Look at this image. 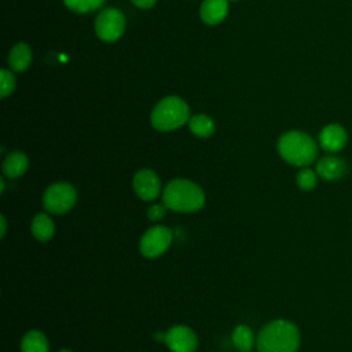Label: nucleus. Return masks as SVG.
I'll return each mask as SVG.
<instances>
[{
    "label": "nucleus",
    "instance_id": "obj_1",
    "mask_svg": "<svg viewBox=\"0 0 352 352\" xmlns=\"http://www.w3.org/2000/svg\"><path fill=\"white\" fill-rule=\"evenodd\" d=\"M300 331L289 320L278 319L265 324L257 336L258 352H297Z\"/></svg>",
    "mask_w": 352,
    "mask_h": 352
},
{
    "label": "nucleus",
    "instance_id": "obj_2",
    "mask_svg": "<svg viewBox=\"0 0 352 352\" xmlns=\"http://www.w3.org/2000/svg\"><path fill=\"white\" fill-rule=\"evenodd\" d=\"M162 202L170 210L190 213L197 212L204 206L205 194L194 182L173 179L162 191Z\"/></svg>",
    "mask_w": 352,
    "mask_h": 352
},
{
    "label": "nucleus",
    "instance_id": "obj_3",
    "mask_svg": "<svg viewBox=\"0 0 352 352\" xmlns=\"http://www.w3.org/2000/svg\"><path fill=\"white\" fill-rule=\"evenodd\" d=\"M278 151L286 162L294 166L309 165L318 155L314 139L300 131H290L282 135L278 142Z\"/></svg>",
    "mask_w": 352,
    "mask_h": 352
},
{
    "label": "nucleus",
    "instance_id": "obj_4",
    "mask_svg": "<svg viewBox=\"0 0 352 352\" xmlns=\"http://www.w3.org/2000/svg\"><path fill=\"white\" fill-rule=\"evenodd\" d=\"M190 109L179 96H168L151 111V125L158 131H172L188 121Z\"/></svg>",
    "mask_w": 352,
    "mask_h": 352
},
{
    "label": "nucleus",
    "instance_id": "obj_5",
    "mask_svg": "<svg viewBox=\"0 0 352 352\" xmlns=\"http://www.w3.org/2000/svg\"><path fill=\"white\" fill-rule=\"evenodd\" d=\"M77 201V191L69 183H54L43 195V206L47 212L54 214H62L69 212Z\"/></svg>",
    "mask_w": 352,
    "mask_h": 352
},
{
    "label": "nucleus",
    "instance_id": "obj_6",
    "mask_svg": "<svg viewBox=\"0 0 352 352\" xmlns=\"http://www.w3.org/2000/svg\"><path fill=\"white\" fill-rule=\"evenodd\" d=\"M173 238L170 228L165 226H154L147 230L139 243L140 253L147 258H155L165 253Z\"/></svg>",
    "mask_w": 352,
    "mask_h": 352
},
{
    "label": "nucleus",
    "instance_id": "obj_7",
    "mask_svg": "<svg viewBox=\"0 0 352 352\" xmlns=\"http://www.w3.org/2000/svg\"><path fill=\"white\" fill-rule=\"evenodd\" d=\"M125 29V16L117 8H106L96 16L95 32L103 41H116Z\"/></svg>",
    "mask_w": 352,
    "mask_h": 352
},
{
    "label": "nucleus",
    "instance_id": "obj_8",
    "mask_svg": "<svg viewBox=\"0 0 352 352\" xmlns=\"http://www.w3.org/2000/svg\"><path fill=\"white\" fill-rule=\"evenodd\" d=\"M165 344L172 352H194L198 346V340L190 327L179 324L165 333Z\"/></svg>",
    "mask_w": 352,
    "mask_h": 352
},
{
    "label": "nucleus",
    "instance_id": "obj_9",
    "mask_svg": "<svg viewBox=\"0 0 352 352\" xmlns=\"http://www.w3.org/2000/svg\"><path fill=\"white\" fill-rule=\"evenodd\" d=\"M133 190L143 201H153L161 192V182L151 169H140L133 176Z\"/></svg>",
    "mask_w": 352,
    "mask_h": 352
},
{
    "label": "nucleus",
    "instance_id": "obj_10",
    "mask_svg": "<svg viewBox=\"0 0 352 352\" xmlns=\"http://www.w3.org/2000/svg\"><path fill=\"white\" fill-rule=\"evenodd\" d=\"M346 132L338 124H330L320 131L319 143L327 151H340L346 144Z\"/></svg>",
    "mask_w": 352,
    "mask_h": 352
},
{
    "label": "nucleus",
    "instance_id": "obj_11",
    "mask_svg": "<svg viewBox=\"0 0 352 352\" xmlns=\"http://www.w3.org/2000/svg\"><path fill=\"white\" fill-rule=\"evenodd\" d=\"M346 172L345 162L338 157H323L316 164V173L324 180H337Z\"/></svg>",
    "mask_w": 352,
    "mask_h": 352
},
{
    "label": "nucleus",
    "instance_id": "obj_12",
    "mask_svg": "<svg viewBox=\"0 0 352 352\" xmlns=\"http://www.w3.org/2000/svg\"><path fill=\"white\" fill-rule=\"evenodd\" d=\"M228 11V0H204L201 6V18L206 25L220 23Z\"/></svg>",
    "mask_w": 352,
    "mask_h": 352
},
{
    "label": "nucleus",
    "instance_id": "obj_13",
    "mask_svg": "<svg viewBox=\"0 0 352 352\" xmlns=\"http://www.w3.org/2000/svg\"><path fill=\"white\" fill-rule=\"evenodd\" d=\"M29 166L28 157L21 151L10 153L3 161V173L10 179L22 176Z\"/></svg>",
    "mask_w": 352,
    "mask_h": 352
},
{
    "label": "nucleus",
    "instance_id": "obj_14",
    "mask_svg": "<svg viewBox=\"0 0 352 352\" xmlns=\"http://www.w3.org/2000/svg\"><path fill=\"white\" fill-rule=\"evenodd\" d=\"M32 62V51L28 44L18 43L8 54V65L15 72H23Z\"/></svg>",
    "mask_w": 352,
    "mask_h": 352
},
{
    "label": "nucleus",
    "instance_id": "obj_15",
    "mask_svg": "<svg viewBox=\"0 0 352 352\" xmlns=\"http://www.w3.org/2000/svg\"><path fill=\"white\" fill-rule=\"evenodd\" d=\"M32 234L37 241L45 242L50 241L54 236L55 232V226L52 219L45 214V213H37L33 220H32V226H30Z\"/></svg>",
    "mask_w": 352,
    "mask_h": 352
},
{
    "label": "nucleus",
    "instance_id": "obj_16",
    "mask_svg": "<svg viewBox=\"0 0 352 352\" xmlns=\"http://www.w3.org/2000/svg\"><path fill=\"white\" fill-rule=\"evenodd\" d=\"M48 340L38 330L28 331L21 341V352H48Z\"/></svg>",
    "mask_w": 352,
    "mask_h": 352
},
{
    "label": "nucleus",
    "instance_id": "obj_17",
    "mask_svg": "<svg viewBox=\"0 0 352 352\" xmlns=\"http://www.w3.org/2000/svg\"><path fill=\"white\" fill-rule=\"evenodd\" d=\"M232 344L241 352H250L254 344L253 330L248 324H239L232 331Z\"/></svg>",
    "mask_w": 352,
    "mask_h": 352
},
{
    "label": "nucleus",
    "instance_id": "obj_18",
    "mask_svg": "<svg viewBox=\"0 0 352 352\" xmlns=\"http://www.w3.org/2000/svg\"><path fill=\"white\" fill-rule=\"evenodd\" d=\"M191 132L198 138H209L214 132V122L205 114H197L188 120Z\"/></svg>",
    "mask_w": 352,
    "mask_h": 352
},
{
    "label": "nucleus",
    "instance_id": "obj_19",
    "mask_svg": "<svg viewBox=\"0 0 352 352\" xmlns=\"http://www.w3.org/2000/svg\"><path fill=\"white\" fill-rule=\"evenodd\" d=\"M67 8L76 12H89L103 6L104 0H63Z\"/></svg>",
    "mask_w": 352,
    "mask_h": 352
},
{
    "label": "nucleus",
    "instance_id": "obj_20",
    "mask_svg": "<svg viewBox=\"0 0 352 352\" xmlns=\"http://www.w3.org/2000/svg\"><path fill=\"white\" fill-rule=\"evenodd\" d=\"M296 182L297 186L304 190V191H309L316 186V173L312 169L304 168L301 169L297 176H296Z\"/></svg>",
    "mask_w": 352,
    "mask_h": 352
},
{
    "label": "nucleus",
    "instance_id": "obj_21",
    "mask_svg": "<svg viewBox=\"0 0 352 352\" xmlns=\"http://www.w3.org/2000/svg\"><path fill=\"white\" fill-rule=\"evenodd\" d=\"M15 88V77L10 70L1 69L0 72V96L4 99Z\"/></svg>",
    "mask_w": 352,
    "mask_h": 352
},
{
    "label": "nucleus",
    "instance_id": "obj_22",
    "mask_svg": "<svg viewBox=\"0 0 352 352\" xmlns=\"http://www.w3.org/2000/svg\"><path fill=\"white\" fill-rule=\"evenodd\" d=\"M165 210H166V206H165L164 204H154V205H151V206L147 209V217H148L151 221L161 220V219L165 216Z\"/></svg>",
    "mask_w": 352,
    "mask_h": 352
},
{
    "label": "nucleus",
    "instance_id": "obj_23",
    "mask_svg": "<svg viewBox=\"0 0 352 352\" xmlns=\"http://www.w3.org/2000/svg\"><path fill=\"white\" fill-rule=\"evenodd\" d=\"M139 8H150L155 4L157 0H131Z\"/></svg>",
    "mask_w": 352,
    "mask_h": 352
},
{
    "label": "nucleus",
    "instance_id": "obj_24",
    "mask_svg": "<svg viewBox=\"0 0 352 352\" xmlns=\"http://www.w3.org/2000/svg\"><path fill=\"white\" fill-rule=\"evenodd\" d=\"M0 219H1V238L6 235V228H7V221H6V217H4V214H1L0 216Z\"/></svg>",
    "mask_w": 352,
    "mask_h": 352
},
{
    "label": "nucleus",
    "instance_id": "obj_25",
    "mask_svg": "<svg viewBox=\"0 0 352 352\" xmlns=\"http://www.w3.org/2000/svg\"><path fill=\"white\" fill-rule=\"evenodd\" d=\"M59 352H72V351H69V349H62V351H59Z\"/></svg>",
    "mask_w": 352,
    "mask_h": 352
},
{
    "label": "nucleus",
    "instance_id": "obj_26",
    "mask_svg": "<svg viewBox=\"0 0 352 352\" xmlns=\"http://www.w3.org/2000/svg\"><path fill=\"white\" fill-rule=\"evenodd\" d=\"M231 1H235V0H231Z\"/></svg>",
    "mask_w": 352,
    "mask_h": 352
}]
</instances>
